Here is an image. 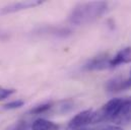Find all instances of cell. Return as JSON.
Returning <instances> with one entry per match:
<instances>
[{"mask_svg":"<svg viewBox=\"0 0 131 130\" xmlns=\"http://www.w3.org/2000/svg\"><path fill=\"white\" fill-rule=\"evenodd\" d=\"M108 8V4L104 1L83 2L76 4L70 14L68 21L75 26H83L100 18Z\"/></svg>","mask_w":131,"mask_h":130,"instance_id":"obj_1","label":"cell"},{"mask_svg":"<svg viewBox=\"0 0 131 130\" xmlns=\"http://www.w3.org/2000/svg\"><path fill=\"white\" fill-rule=\"evenodd\" d=\"M94 115H95V111L93 109L84 110V111L78 113L77 115H75L69 121L68 127L72 130H77L89 125V124H93Z\"/></svg>","mask_w":131,"mask_h":130,"instance_id":"obj_2","label":"cell"},{"mask_svg":"<svg viewBox=\"0 0 131 130\" xmlns=\"http://www.w3.org/2000/svg\"><path fill=\"white\" fill-rule=\"evenodd\" d=\"M42 1L36 0V1H19V2H13L10 3L8 5H5L3 7L0 8V15H5V14H9V13H14L20 10H26L29 8H33L35 6H38L40 4H42Z\"/></svg>","mask_w":131,"mask_h":130,"instance_id":"obj_3","label":"cell"},{"mask_svg":"<svg viewBox=\"0 0 131 130\" xmlns=\"http://www.w3.org/2000/svg\"><path fill=\"white\" fill-rule=\"evenodd\" d=\"M110 60L108 54H100L98 56L90 59L85 64L83 65V70L93 71V70H104L110 68Z\"/></svg>","mask_w":131,"mask_h":130,"instance_id":"obj_4","label":"cell"},{"mask_svg":"<svg viewBox=\"0 0 131 130\" xmlns=\"http://www.w3.org/2000/svg\"><path fill=\"white\" fill-rule=\"evenodd\" d=\"M36 34L38 35H47V36H53V37H59L64 38L67 36H70L72 31L68 28L63 27H55V26H46L43 28H39L36 30Z\"/></svg>","mask_w":131,"mask_h":130,"instance_id":"obj_5","label":"cell"},{"mask_svg":"<svg viewBox=\"0 0 131 130\" xmlns=\"http://www.w3.org/2000/svg\"><path fill=\"white\" fill-rule=\"evenodd\" d=\"M113 121L118 124L127 123L131 121V99L123 100L121 107L119 108Z\"/></svg>","mask_w":131,"mask_h":130,"instance_id":"obj_6","label":"cell"},{"mask_svg":"<svg viewBox=\"0 0 131 130\" xmlns=\"http://www.w3.org/2000/svg\"><path fill=\"white\" fill-rule=\"evenodd\" d=\"M131 62V47H126L120 50L113 58L110 60V68L116 67L118 65Z\"/></svg>","mask_w":131,"mask_h":130,"instance_id":"obj_7","label":"cell"},{"mask_svg":"<svg viewBox=\"0 0 131 130\" xmlns=\"http://www.w3.org/2000/svg\"><path fill=\"white\" fill-rule=\"evenodd\" d=\"M127 89L128 86L126 83V78H123L121 76L113 77L106 82V90L109 93H119Z\"/></svg>","mask_w":131,"mask_h":130,"instance_id":"obj_8","label":"cell"},{"mask_svg":"<svg viewBox=\"0 0 131 130\" xmlns=\"http://www.w3.org/2000/svg\"><path fill=\"white\" fill-rule=\"evenodd\" d=\"M59 125L56 124L55 122L39 118L35 120L32 124V130H58Z\"/></svg>","mask_w":131,"mask_h":130,"instance_id":"obj_9","label":"cell"},{"mask_svg":"<svg viewBox=\"0 0 131 130\" xmlns=\"http://www.w3.org/2000/svg\"><path fill=\"white\" fill-rule=\"evenodd\" d=\"M52 107V103H44V104H41V105H38L36 107H34L33 109L30 110V114H33V115H39V114H42V113H45L47 112L48 110H50Z\"/></svg>","mask_w":131,"mask_h":130,"instance_id":"obj_10","label":"cell"},{"mask_svg":"<svg viewBox=\"0 0 131 130\" xmlns=\"http://www.w3.org/2000/svg\"><path fill=\"white\" fill-rule=\"evenodd\" d=\"M24 104H25V102L23 100H15V101H12V102H9V103L3 105L2 108L5 110H14V109H18V108L23 107Z\"/></svg>","mask_w":131,"mask_h":130,"instance_id":"obj_11","label":"cell"},{"mask_svg":"<svg viewBox=\"0 0 131 130\" xmlns=\"http://www.w3.org/2000/svg\"><path fill=\"white\" fill-rule=\"evenodd\" d=\"M28 122L25 120H18L17 122L10 125L6 130H27L28 129Z\"/></svg>","mask_w":131,"mask_h":130,"instance_id":"obj_12","label":"cell"},{"mask_svg":"<svg viewBox=\"0 0 131 130\" xmlns=\"http://www.w3.org/2000/svg\"><path fill=\"white\" fill-rule=\"evenodd\" d=\"M14 93H15L14 89H5V88L0 86V101H3L5 99L9 98Z\"/></svg>","mask_w":131,"mask_h":130,"instance_id":"obj_13","label":"cell"},{"mask_svg":"<svg viewBox=\"0 0 131 130\" xmlns=\"http://www.w3.org/2000/svg\"><path fill=\"white\" fill-rule=\"evenodd\" d=\"M104 130H122V128L120 126H117V125H110V126L106 127Z\"/></svg>","mask_w":131,"mask_h":130,"instance_id":"obj_14","label":"cell"},{"mask_svg":"<svg viewBox=\"0 0 131 130\" xmlns=\"http://www.w3.org/2000/svg\"><path fill=\"white\" fill-rule=\"evenodd\" d=\"M126 83H127L128 89L131 88V70H130V76H129V78H126Z\"/></svg>","mask_w":131,"mask_h":130,"instance_id":"obj_15","label":"cell"},{"mask_svg":"<svg viewBox=\"0 0 131 130\" xmlns=\"http://www.w3.org/2000/svg\"><path fill=\"white\" fill-rule=\"evenodd\" d=\"M81 130H88V129H81Z\"/></svg>","mask_w":131,"mask_h":130,"instance_id":"obj_16","label":"cell"}]
</instances>
